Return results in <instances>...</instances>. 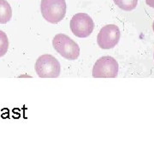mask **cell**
Wrapping results in <instances>:
<instances>
[{
	"label": "cell",
	"instance_id": "1",
	"mask_svg": "<svg viewBox=\"0 0 154 154\" xmlns=\"http://www.w3.org/2000/svg\"><path fill=\"white\" fill-rule=\"evenodd\" d=\"M65 0H41L40 11L46 21L52 24L60 22L66 15Z\"/></svg>",
	"mask_w": 154,
	"mask_h": 154
},
{
	"label": "cell",
	"instance_id": "2",
	"mask_svg": "<svg viewBox=\"0 0 154 154\" xmlns=\"http://www.w3.org/2000/svg\"><path fill=\"white\" fill-rule=\"evenodd\" d=\"M52 45L57 52L67 60H75L80 56L78 44L66 34H57L53 38Z\"/></svg>",
	"mask_w": 154,
	"mask_h": 154
},
{
	"label": "cell",
	"instance_id": "3",
	"mask_svg": "<svg viewBox=\"0 0 154 154\" xmlns=\"http://www.w3.org/2000/svg\"><path fill=\"white\" fill-rule=\"evenodd\" d=\"M35 71L40 78H57L60 75V63L55 57L45 54L38 57L36 61Z\"/></svg>",
	"mask_w": 154,
	"mask_h": 154
},
{
	"label": "cell",
	"instance_id": "4",
	"mask_svg": "<svg viewBox=\"0 0 154 154\" xmlns=\"http://www.w3.org/2000/svg\"><path fill=\"white\" fill-rule=\"evenodd\" d=\"M118 63L114 57L105 56L99 58L93 68L94 78H116L118 75Z\"/></svg>",
	"mask_w": 154,
	"mask_h": 154
},
{
	"label": "cell",
	"instance_id": "5",
	"mask_svg": "<svg viewBox=\"0 0 154 154\" xmlns=\"http://www.w3.org/2000/svg\"><path fill=\"white\" fill-rule=\"evenodd\" d=\"M70 29L74 35L79 38L90 36L94 29V22L92 17L86 13H77L70 21Z\"/></svg>",
	"mask_w": 154,
	"mask_h": 154
},
{
	"label": "cell",
	"instance_id": "6",
	"mask_svg": "<svg viewBox=\"0 0 154 154\" xmlns=\"http://www.w3.org/2000/svg\"><path fill=\"white\" fill-rule=\"evenodd\" d=\"M121 37L119 28L114 24L104 26L97 36V42L102 49H111L118 44Z\"/></svg>",
	"mask_w": 154,
	"mask_h": 154
},
{
	"label": "cell",
	"instance_id": "7",
	"mask_svg": "<svg viewBox=\"0 0 154 154\" xmlns=\"http://www.w3.org/2000/svg\"><path fill=\"white\" fill-rule=\"evenodd\" d=\"M12 9L6 0H0V23L6 24L11 20Z\"/></svg>",
	"mask_w": 154,
	"mask_h": 154
},
{
	"label": "cell",
	"instance_id": "8",
	"mask_svg": "<svg viewBox=\"0 0 154 154\" xmlns=\"http://www.w3.org/2000/svg\"><path fill=\"white\" fill-rule=\"evenodd\" d=\"M114 3L121 10L125 11H131L136 8L138 0H114Z\"/></svg>",
	"mask_w": 154,
	"mask_h": 154
},
{
	"label": "cell",
	"instance_id": "9",
	"mask_svg": "<svg viewBox=\"0 0 154 154\" xmlns=\"http://www.w3.org/2000/svg\"><path fill=\"white\" fill-rule=\"evenodd\" d=\"M9 49V38L4 31L0 30V57H4Z\"/></svg>",
	"mask_w": 154,
	"mask_h": 154
},
{
	"label": "cell",
	"instance_id": "10",
	"mask_svg": "<svg viewBox=\"0 0 154 154\" xmlns=\"http://www.w3.org/2000/svg\"><path fill=\"white\" fill-rule=\"evenodd\" d=\"M146 5L154 9V0H146Z\"/></svg>",
	"mask_w": 154,
	"mask_h": 154
},
{
	"label": "cell",
	"instance_id": "11",
	"mask_svg": "<svg viewBox=\"0 0 154 154\" xmlns=\"http://www.w3.org/2000/svg\"><path fill=\"white\" fill-rule=\"evenodd\" d=\"M152 27H153V31H154V22H153V25H152Z\"/></svg>",
	"mask_w": 154,
	"mask_h": 154
}]
</instances>
